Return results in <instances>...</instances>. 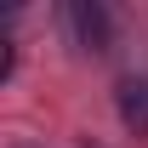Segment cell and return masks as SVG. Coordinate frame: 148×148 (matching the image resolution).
Here are the masks:
<instances>
[{
    "instance_id": "1",
    "label": "cell",
    "mask_w": 148,
    "mask_h": 148,
    "mask_svg": "<svg viewBox=\"0 0 148 148\" xmlns=\"http://www.w3.org/2000/svg\"><path fill=\"white\" fill-rule=\"evenodd\" d=\"M69 23H74V34H80L86 51H103V46H108V12H103V6L74 0V6H69Z\"/></svg>"
},
{
    "instance_id": "2",
    "label": "cell",
    "mask_w": 148,
    "mask_h": 148,
    "mask_svg": "<svg viewBox=\"0 0 148 148\" xmlns=\"http://www.w3.org/2000/svg\"><path fill=\"white\" fill-rule=\"evenodd\" d=\"M120 120L131 131H148V80H125L120 86Z\"/></svg>"
}]
</instances>
